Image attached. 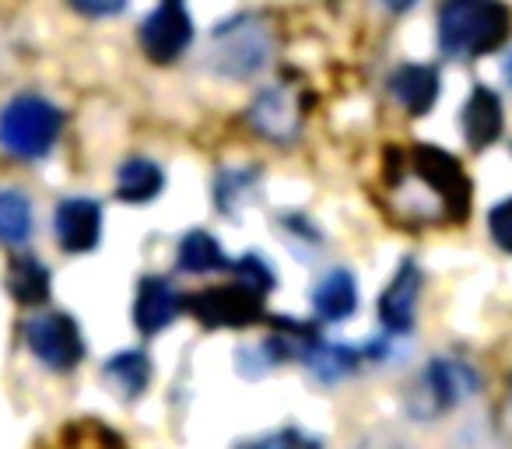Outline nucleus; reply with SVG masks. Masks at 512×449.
<instances>
[{"label":"nucleus","mask_w":512,"mask_h":449,"mask_svg":"<svg viewBox=\"0 0 512 449\" xmlns=\"http://www.w3.org/2000/svg\"><path fill=\"white\" fill-rule=\"evenodd\" d=\"M8 292L15 295V302H22V306H43V302L50 299V271H46L36 257L22 253V257H15L8 267Z\"/></svg>","instance_id":"6ab92c4d"},{"label":"nucleus","mask_w":512,"mask_h":449,"mask_svg":"<svg viewBox=\"0 0 512 449\" xmlns=\"http://www.w3.org/2000/svg\"><path fill=\"white\" fill-rule=\"evenodd\" d=\"M460 127H463V137L474 151L488 148L502 137V127H505V116H502V102L498 95L491 92L488 85H474V92L467 95V106L460 113Z\"/></svg>","instance_id":"ddd939ff"},{"label":"nucleus","mask_w":512,"mask_h":449,"mask_svg":"<svg viewBox=\"0 0 512 449\" xmlns=\"http://www.w3.org/2000/svg\"><path fill=\"white\" fill-rule=\"evenodd\" d=\"M190 313L204 327H249V323L264 320V295L232 281L225 288H207V292L193 295Z\"/></svg>","instance_id":"0eeeda50"},{"label":"nucleus","mask_w":512,"mask_h":449,"mask_svg":"<svg viewBox=\"0 0 512 449\" xmlns=\"http://www.w3.org/2000/svg\"><path fill=\"white\" fill-rule=\"evenodd\" d=\"M162 186L165 172L151 158H130L116 172V197L127 200V204H148V200H155L162 193Z\"/></svg>","instance_id":"dca6fc26"},{"label":"nucleus","mask_w":512,"mask_h":449,"mask_svg":"<svg viewBox=\"0 0 512 449\" xmlns=\"http://www.w3.org/2000/svg\"><path fill=\"white\" fill-rule=\"evenodd\" d=\"M85 18H116L127 11V0H67Z\"/></svg>","instance_id":"a878e982"},{"label":"nucleus","mask_w":512,"mask_h":449,"mask_svg":"<svg viewBox=\"0 0 512 449\" xmlns=\"http://www.w3.org/2000/svg\"><path fill=\"white\" fill-rule=\"evenodd\" d=\"M418 299H421V267L414 260H404L393 274V281L386 285L383 299H379V320L390 334H407L414 327L418 316Z\"/></svg>","instance_id":"9d476101"},{"label":"nucleus","mask_w":512,"mask_h":449,"mask_svg":"<svg viewBox=\"0 0 512 449\" xmlns=\"http://www.w3.org/2000/svg\"><path fill=\"white\" fill-rule=\"evenodd\" d=\"M183 313V299L176 295V288L169 285L165 278H141L137 285V299H134V323L144 337H155L158 330L169 327L176 316Z\"/></svg>","instance_id":"f8f14e48"},{"label":"nucleus","mask_w":512,"mask_h":449,"mask_svg":"<svg viewBox=\"0 0 512 449\" xmlns=\"http://www.w3.org/2000/svg\"><path fill=\"white\" fill-rule=\"evenodd\" d=\"M232 281L253 288L256 295H267L274 285H278V281H274V271L267 267V260L260 257V253H246V257L232 267Z\"/></svg>","instance_id":"5701e85b"},{"label":"nucleus","mask_w":512,"mask_h":449,"mask_svg":"<svg viewBox=\"0 0 512 449\" xmlns=\"http://www.w3.org/2000/svg\"><path fill=\"white\" fill-rule=\"evenodd\" d=\"M502 74H505V81H509V88H512V53H509V60L502 64Z\"/></svg>","instance_id":"c85d7f7f"},{"label":"nucleus","mask_w":512,"mask_h":449,"mask_svg":"<svg viewBox=\"0 0 512 449\" xmlns=\"http://www.w3.org/2000/svg\"><path fill=\"white\" fill-rule=\"evenodd\" d=\"M488 229H491V239H495V243L502 246L505 253H512V197L491 207Z\"/></svg>","instance_id":"393cba45"},{"label":"nucleus","mask_w":512,"mask_h":449,"mask_svg":"<svg viewBox=\"0 0 512 449\" xmlns=\"http://www.w3.org/2000/svg\"><path fill=\"white\" fill-rule=\"evenodd\" d=\"M351 449H407V442L400 435L386 432V428H376V432H365Z\"/></svg>","instance_id":"bb28decb"},{"label":"nucleus","mask_w":512,"mask_h":449,"mask_svg":"<svg viewBox=\"0 0 512 449\" xmlns=\"http://www.w3.org/2000/svg\"><path fill=\"white\" fill-rule=\"evenodd\" d=\"M414 4H418V0H379V8L390 11V15H407Z\"/></svg>","instance_id":"cd10ccee"},{"label":"nucleus","mask_w":512,"mask_h":449,"mask_svg":"<svg viewBox=\"0 0 512 449\" xmlns=\"http://www.w3.org/2000/svg\"><path fill=\"white\" fill-rule=\"evenodd\" d=\"M102 376H106V383L113 386L123 400H134V397H141L144 386H148L151 362H148L144 351H120V355L106 362Z\"/></svg>","instance_id":"aec40b11"},{"label":"nucleus","mask_w":512,"mask_h":449,"mask_svg":"<svg viewBox=\"0 0 512 449\" xmlns=\"http://www.w3.org/2000/svg\"><path fill=\"white\" fill-rule=\"evenodd\" d=\"M278 50V29L264 11H239L214 25L207 46V67L218 78L249 81L264 71Z\"/></svg>","instance_id":"f257e3e1"},{"label":"nucleus","mask_w":512,"mask_h":449,"mask_svg":"<svg viewBox=\"0 0 512 449\" xmlns=\"http://www.w3.org/2000/svg\"><path fill=\"white\" fill-rule=\"evenodd\" d=\"M25 344L39 362H46L57 372H71L85 358V341L81 327L67 313H39L25 323Z\"/></svg>","instance_id":"39448f33"},{"label":"nucleus","mask_w":512,"mask_h":449,"mask_svg":"<svg viewBox=\"0 0 512 449\" xmlns=\"http://www.w3.org/2000/svg\"><path fill=\"white\" fill-rule=\"evenodd\" d=\"M477 390H481V372L470 362L449 355L432 358L407 390V414L418 421H432L470 400Z\"/></svg>","instance_id":"7ed1b4c3"},{"label":"nucleus","mask_w":512,"mask_h":449,"mask_svg":"<svg viewBox=\"0 0 512 449\" xmlns=\"http://www.w3.org/2000/svg\"><path fill=\"white\" fill-rule=\"evenodd\" d=\"M256 190H260V169L256 165H235V169H221L214 176V204L225 214H235L239 207L253 204Z\"/></svg>","instance_id":"a211bd4d"},{"label":"nucleus","mask_w":512,"mask_h":449,"mask_svg":"<svg viewBox=\"0 0 512 449\" xmlns=\"http://www.w3.org/2000/svg\"><path fill=\"white\" fill-rule=\"evenodd\" d=\"M390 92L411 116H425L439 99V71L428 64H404L393 71Z\"/></svg>","instance_id":"4468645a"},{"label":"nucleus","mask_w":512,"mask_h":449,"mask_svg":"<svg viewBox=\"0 0 512 449\" xmlns=\"http://www.w3.org/2000/svg\"><path fill=\"white\" fill-rule=\"evenodd\" d=\"M64 113L43 95H18L0 109V148L15 158H43L53 151Z\"/></svg>","instance_id":"20e7f679"},{"label":"nucleus","mask_w":512,"mask_h":449,"mask_svg":"<svg viewBox=\"0 0 512 449\" xmlns=\"http://www.w3.org/2000/svg\"><path fill=\"white\" fill-rule=\"evenodd\" d=\"M411 169H414V176H421L435 193H439L449 218H467L470 183H467V176H463L460 162H456L449 151L421 144V148L411 151Z\"/></svg>","instance_id":"6e6552de"},{"label":"nucleus","mask_w":512,"mask_h":449,"mask_svg":"<svg viewBox=\"0 0 512 449\" xmlns=\"http://www.w3.org/2000/svg\"><path fill=\"white\" fill-rule=\"evenodd\" d=\"M249 123L274 144H292L302 134V102L288 85H271L249 106Z\"/></svg>","instance_id":"1a4fd4ad"},{"label":"nucleus","mask_w":512,"mask_h":449,"mask_svg":"<svg viewBox=\"0 0 512 449\" xmlns=\"http://www.w3.org/2000/svg\"><path fill=\"white\" fill-rule=\"evenodd\" d=\"M302 362L309 365L320 383H341V379L355 376L358 365H362V351L348 348V344H330V341H316L313 348L306 351Z\"/></svg>","instance_id":"f3484780"},{"label":"nucleus","mask_w":512,"mask_h":449,"mask_svg":"<svg viewBox=\"0 0 512 449\" xmlns=\"http://www.w3.org/2000/svg\"><path fill=\"white\" fill-rule=\"evenodd\" d=\"M509 411H512V390H509Z\"/></svg>","instance_id":"c756f323"},{"label":"nucleus","mask_w":512,"mask_h":449,"mask_svg":"<svg viewBox=\"0 0 512 449\" xmlns=\"http://www.w3.org/2000/svg\"><path fill=\"white\" fill-rule=\"evenodd\" d=\"M137 43L151 64H176L193 43V18L179 0H162L141 22Z\"/></svg>","instance_id":"423d86ee"},{"label":"nucleus","mask_w":512,"mask_h":449,"mask_svg":"<svg viewBox=\"0 0 512 449\" xmlns=\"http://www.w3.org/2000/svg\"><path fill=\"white\" fill-rule=\"evenodd\" d=\"M179 271L186 274H214L225 267V250H221V243L211 236V232L204 229H193L183 236V243H179Z\"/></svg>","instance_id":"4be33fe9"},{"label":"nucleus","mask_w":512,"mask_h":449,"mask_svg":"<svg viewBox=\"0 0 512 449\" xmlns=\"http://www.w3.org/2000/svg\"><path fill=\"white\" fill-rule=\"evenodd\" d=\"M53 229H57V243L67 253H88L99 246L102 236V207L88 197H67L57 207V218H53Z\"/></svg>","instance_id":"9b49d317"},{"label":"nucleus","mask_w":512,"mask_h":449,"mask_svg":"<svg viewBox=\"0 0 512 449\" xmlns=\"http://www.w3.org/2000/svg\"><path fill=\"white\" fill-rule=\"evenodd\" d=\"M313 309L330 323H344L358 309V285L355 274L337 267V271L323 274L320 285L313 288Z\"/></svg>","instance_id":"2eb2a0df"},{"label":"nucleus","mask_w":512,"mask_h":449,"mask_svg":"<svg viewBox=\"0 0 512 449\" xmlns=\"http://www.w3.org/2000/svg\"><path fill=\"white\" fill-rule=\"evenodd\" d=\"M32 204L22 190H0V243L11 250H22L32 239Z\"/></svg>","instance_id":"412c9836"},{"label":"nucleus","mask_w":512,"mask_h":449,"mask_svg":"<svg viewBox=\"0 0 512 449\" xmlns=\"http://www.w3.org/2000/svg\"><path fill=\"white\" fill-rule=\"evenodd\" d=\"M512 32L505 0H442L439 50L453 60H477L495 53Z\"/></svg>","instance_id":"f03ea898"},{"label":"nucleus","mask_w":512,"mask_h":449,"mask_svg":"<svg viewBox=\"0 0 512 449\" xmlns=\"http://www.w3.org/2000/svg\"><path fill=\"white\" fill-rule=\"evenodd\" d=\"M235 449H320V442H316L313 435L299 432V428H281V432L242 442V446H235Z\"/></svg>","instance_id":"b1692460"}]
</instances>
